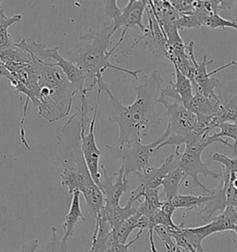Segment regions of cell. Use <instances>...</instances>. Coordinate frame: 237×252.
Wrapping results in <instances>:
<instances>
[{
	"label": "cell",
	"mask_w": 237,
	"mask_h": 252,
	"mask_svg": "<svg viewBox=\"0 0 237 252\" xmlns=\"http://www.w3.org/2000/svg\"><path fill=\"white\" fill-rule=\"evenodd\" d=\"M140 213H136L127 219L125 222L119 224L116 229L112 230L114 237L119 244H126L129 236L133 233V230L138 227V221L141 217Z\"/></svg>",
	"instance_id": "484cf974"
},
{
	"label": "cell",
	"mask_w": 237,
	"mask_h": 252,
	"mask_svg": "<svg viewBox=\"0 0 237 252\" xmlns=\"http://www.w3.org/2000/svg\"><path fill=\"white\" fill-rule=\"evenodd\" d=\"M172 239H174L176 247L181 252H190L191 250H194L196 252H204L202 241L205 237L194 233L189 227H185V222L179 224V229L173 230Z\"/></svg>",
	"instance_id": "ac0fdd59"
},
{
	"label": "cell",
	"mask_w": 237,
	"mask_h": 252,
	"mask_svg": "<svg viewBox=\"0 0 237 252\" xmlns=\"http://www.w3.org/2000/svg\"><path fill=\"white\" fill-rule=\"evenodd\" d=\"M6 78L9 82L12 80L13 76L10 73V71L7 69V67L0 61V78Z\"/></svg>",
	"instance_id": "74e56055"
},
{
	"label": "cell",
	"mask_w": 237,
	"mask_h": 252,
	"mask_svg": "<svg viewBox=\"0 0 237 252\" xmlns=\"http://www.w3.org/2000/svg\"><path fill=\"white\" fill-rule=\"evenodd\" d=\"M190 252H195V251H194V250H191V251H190Z\"/></svg>",
	"instance_id": "ee69618b"
},
{
	"label": "cell",
	"mask_w": 237,
	"mask_h": 252,
	"mask_svg": "<svg viewBox=\"0 0 237 252\" xmlns=\"http://www.w3.org/2000/svg\"><path fill=\"white\" fill-rule=\"evenodd\" d=\"M173 230L177 229H172V228L166 227V226H163V225H157L154 228V232H156L157 235L160 237V239L162 240L163 244L165 246L167 252L170 250V248L176 246L175 243L173 242V239H172Z\"/></svg>",
	"instance_id": "f546056e"
},
{
	"label": "cell",
	"mask_w": 237,
	"mask_h": 252,
	"mask_svg": "<svg viewBox=\"0 0 237 252\" xmlns=\"http://www.w3.org/2000/svg\"><path fill=\"white\" fill-rule=\"evenodd\" d=\"M143 233L142 230H139L138 234L135 238H133V240H131L130 242L126 243V244H119L117 242V240L115 242H113L111 247L109 248V251L108 252H131L129 251V248L131 245H133V243H135L139 238H140L141 234Z\"/></svg>",
	"instance_id": "836d02e7"
},
{
	"label": "cell",
	"mask_w": 237,
	"mask_h": 252,
	"mask_svg": "<svg viewBox=\"0 0 237 252\" xmlns=\"http://www.w3.org/2000/svg\"><path fill=\"white\" fill-rule=\"evenodd\" d=\"M135 201L132 197L129 198L125 205L123 207L117 206V207L108 208L104 206L102 213H103L106 219L110 222L112 230L116 229L119 224L125 222L131 216L137 213V208L134 207L133 204Z\"/></svg>",
	"instance_id": "44dd1931"
},
{
	"label": "cell",
	"mask_w": 237,
	"mask_h": 252,
	"mask_svg": "<svg viewBox=\"0 0 237 252\" xmlns=\"http://www.w3.org/2000/svg\"><path fill=\"white\" fill-rule=\"evenodd\" d=\"M234 123H235V124H237V118H236V119H235V121H234Z\"/></svg>",
	"instance_id": "7bdbcfd3"
},
{
	"label": "cell",
	"mask_w": 237,
	"mask_h": 252,
	"mask_svg": "<svg viewBox=\"0 0 237 252\" xmlns=\"http://www.w3.org/2000/svg\"><path fill=\"white\" fill-rule=\"evenodd\" d=\"M38 246H39V240L32 239V240H30L29 242L22 245L19 250L11 252H36Z\"/></svg>",
	"instance_id": "d590c367"
},
{
	"label": "cell",
	"mask_w": 237,
	"mask_h": 252,
	"mask_svg": "<svg viewBox=\"0 0 237 252\" xmlns=\"http://www.w3.org/2000/svg\"><path fill=\"white\" fill-rule=\"evenodd\" d=\"M167 252H181V250L176 247V246H174V247H172V248H170V250L168 251Z\"/></svg>",
	"instance_id": "f35d334b"
},
{
	"label": "cell",
	"mask_w": 237,
	"mask_h": 252,
	"mask_svg": "<svg viewBox=\"0 0 237 252\" xmlns=\"http://www.w3.org/2000/svg\"><path fill=\"white\" fill-rule=\"evenodd\" d=\"M103 92L109 96V99L106 102V113L108 119L110 122L117 124L118 126V143L116 146L122 149L126 145L133 143V141L141 140L140 135L133 123L129 106L122 104L112 94L108 85L104 87Z\"/></svg>",
	"instance_id": "30bf717a"
},
{
	"label": "cell",
	"mask_w": 237,
	"mask_h": 252,
	"mask_svg": "<svg viewBox=\"0 0 237 252\" xmlns=\"http://www.w3.org/2000/svg\"><path fill=\"white\" fill-rule=\"evenodd\" d=\"M180 157L181 154L179 149H175L174 154L168 156L159 167L152 166L148 172L136 176V182L138 184L137 187L144 189H158L161 186L163 178L168 175L169 172L177 167Z\"/></svg>",
	"instance_id": "5bb4252c"
},
{
	"label": "cell",
	"mask_w": 237,
	"mask_h": 252,
	"mask_svg": "<svg viewBox=\"0 0 237 252\" xmlns=\"http://www.w3.org/2000/svg\"><path fill=\"white\" fill-rule=\"evenodd\" d=\"M80 196H81V193L79 191H76L73 194V200L71 203V207H70V210L64 219L63 230H64V237H66V238L74 236L75 226L80 220L85 223L87 222L86 218L84 217V215L81 212Z\"/></svg>",
	"instance_id": "7402d4cb"
},
{
	"label": "cell",
	"mask_w": 237,
	"mask_h": 252,
	"mask_svg": "<svg viewBox=\"0 0 237 252\" xmlns=\"http://www.w3.org/2000/svg\"><path fill=\"white\" fill-rule=\"evenodd\" d=\"M171 6L181 14H188L195 11V0H170Z\"/></svg>",
	"instance_id": "4dcf8cb0"
},
{
	"label": "cell",
	"mask_w": 237,
	"mask_h": 252,
	"mask_svg": "<svg viewBox=\"0 0 237 252\" xmlns=\"http://www.w3.org/2000/svg\"><path fill=\"white\" fill-rule=\"evenodd\" d=\"M145 12L147 13L148 20V25L147 26V30L145 32L135 40L132 47L127 48L122 54H129L133 49L136 47V45L140 43L141 41H144V44L149 49L150 53L156 57L157 59H166L168 58L167 49H168V41L163 32L162 28L160 24L156 19L153 11L151 10L150 7L148 6V0H147V7Z\"/></svg>",
	"instance_id": "8fae6325"
},
{
	"label": "cell",
	"mask_w": 237,
	"mask_h": 252,
	"mask_svg": "<svg viewBox=\"0 0 237 252\" xmlns=\"http://www.w3.org/2000/svg\"><path fill=\"white\" fill-rule=\"evenodd\" d=\"M211 199L210 195L205 196H195V195H185L177 194L172 198L171 202L173 206L178 208H184L186 211H192L196 208L200 207L201 205H205L208 200Z\"/></svg>",
	"instance_id": "d4e9b609"
},
{
	"label": "cell",
	"mask_w": 237,
	"mask_h": 252,
	"mask_svg": "<svg viewBox=\"0 0 237 252\" xmlns=\"http://www.w3.org/2000/svg\"><path fill=\"white\" fill-rule=\"evenodd\" d=\"M175 70V82H169V84L161 89L160 94L163 96L170 97L174 102L186 106L193 97V88L191 81L183 74L176 66Z\"/></svg>",
	"instance_id": "2e32d148"
},
{
	"label": "cell",
	"mask_w": 237,
	"mask_h": 252,
	"mask_svg": "<svg viewBox=\"0 0 237 252\" xmlns=\"http://www.w3.org/2000/svg\"><path fill=\"white\" fill-rule=\"evenodd\" d=\"M176 26L179 32L185 29H198L202 24L200 22L199 18L196 15L194 12L188 14H181L179 13Z\"/></svg>",
	"instance_id": "f1b7e54d"
},
{
	"label": "cell",
	"mask_w": 237,
	"mask_h": 252,
	"mask_svg": "<svg viewBox=\"0 0 237 252\" xmlns=\"http://www.w3.org/2000/svg\"><path fill=\"white\" fill-rule=\"evenodd\" d=\"M2 2H3V1H0V12H3V11H4V8H3V6H2Z\"/></svg>",
	"instance_id": "60d3db41"
},
{
	"label": "cell",
	"mask_w": 237,
	"mask_h": 252,
	"mask_svg": "<svg viewBox=\"0 0 237 252\" xmlns=\"http://www.w3.org/2000/svg\"><path fill=\"white\" fill-rule=\"evenodd\" d=\"M221 131L219 133L212 134L207 137L209 144L214 142H220L222 145L232 148L233 155H237V125L235 123H222L220 126Z\"/></svg>",
	"instance_id": "603a6c76"
},
{
	"label": "cell",
	"mask_w": 237,
	"mask_h": 252,
	"mask_svg": "<svg viewBox=\"0 0 237 252\" xmlns=\"http://www.w3.org/2000/svg\"><path fill=\"white\" fill-rule=\"evenodd\" d=\"M162 213H164L165 215H169L170 217L173 216V214L176 210V208L173 206L171 200H162V203H161V206L159 209Z\"/></svg>",
	"instance_id": "8d00e7d4"
},
{
	"label": "cell",
	"mask_w": 237,
	"mask_h": 252,
	"mask_svg": "<svg viewBox=\"0 0 237 252\" xmlns=\"http://www.w3.org/2000/svg\"><path fill=\"white\" fill-rule=\"evenodd\" d=\"M158 146V142L157 140L148 144H143L141 140H138L122 149L111 145H106V148L111 151L115 159H121L120 166L124 170V177L127 178L132 173L136 176L142 175L152 167L149 160Z\"/></svg>",
	"instance_id": "9c48e42d"
},
{
	"label": "cell",
	"mask_w": 237,
	"mask_h": 252,
	"mask_svg": "<svg viewBox=\"0 0 237 252\" xmlns=\"http://www.w3.org/2000/svg\"><path fill=\"white\" fill-rule=\"evenodd\" d=\"M212 159L215 162L222 163V166L227 168L230 172H234L237 175V158H230L225 155L215 153Z\"/></svg>",
	"instance_id": "1f68e13d"
},
{
	"label": "cell",
	"mask_w": 237,
	"mask_h": 252,
	"mask_svg": "<svg viewBox=\"0 0 237 252\" xmlns=\"http://www.w3.org/2000/svg\"><path fill=\"white\" fill-rule=\"evenodd\" d=\"M158 103L162 104L166 109L168 125L164 132L156 139L158 142V146L155 149V152L165 146H175V149L180 150L182 144L187 145L189 143L198 117L183 104L176 102L170 103L161 94Z\"/></svg>",
	"instance_id": "277c9868"
},
{
	"label": "cell",
	"mask_w": 237,
	"mask_h": 252,
	"mask_svg": "<svg viewBox=\"0 0 237 252\" xmlns=\"http://www.w3.org/2000/svg\"><path fill=\"white\" fill-rule=\"evenodd\" d=\"M102 92L97 90L96 106L92 108L89 104L86 96H81L80 107V146L81 155L86 163L87 169L92 179L99 187L101 183V174L99 172V159L101 151L96 145L95 136L96 117L99 99Z\"/></svg>",
	"instance_id": "5b68a950"
},
{
	"label": "cell",
	"mask_w": 237,
	"mask_h": 252,
	"mask_svg": "<svg viewBox=\"0 0 237 252\" xmlns=\"http://www.w3.org/2000/svg\"><path fill=\"white\" fill-rule=\"evenodd\" d=\"M185 173L177 166L168 173V175L163 178L161 186L163 187L162 194L165 196V200H172L178 194L180 186L185 180Z\"/></svg>",
	"instance_id": "cb8c5ba5"
},
{
	"label": "cell",
	"mask_w": 237,
	"mask_h": 252,
	"mask_svg": "<svg viewBox=\"0 0 237 252\" xmlns=\"http://www.w3.org/2000/svg\"><path fill=\"white\" fill-rule=\"evenodd\" d=\"M231 62H232V65H233V66H236V67H237V61H234V60H232Z\"/></svg>",
	"instance_id": "b9f144b4"
},
{
	"label": "cell",
	"mask_w": 237,
	"mask_h": 252,
	"mask_svg": "<svg viewBox=\"0 0 237 252\" xmlns=\"http://www.w3.org/2000/svg\"><path fill=\"white\" fill-rule=\"evenodd\" d=\"M33 55L25 47V39L13 46L0 51V61L7 67L10 73L33 62Z\"/></svg>",
	"instance_id": "e0dca14e"
},
{
	"label": "cell",
	"mask_w": 237,
	"mask_h": 252,
	"mask_svg": "<svg viewBox=\"0 0 237 252\" xmlns=\"http://www.w3.org/2000/svg\"><path fill=\"white\" fill-rule=\"evenodd\" d=\"M25 47L37 60L41 61L54 60L53 64L63 71L68 81L73 84L77 93L81 96H86L89 91L88 88L84 87V84L87 80H90V76L86 71L74 65L73 62L64 59L59 54L58 46L49 48L44 44H40L37 42L29 44L25 40Z\"/></svg>",
	"instance_id": "ba28073f"
},
{
	"label": "cell",
	"mask_w": 237,
	"mask_h": 252,
	"mask_svg": "<svg viewBox=\"0 0 237 252\" xmlns=\"http://www.w3.org/2000/svg\"><path fill=\"white\" fill-rule=\"evenodd\" d=\"M22 20V15H17L7 17L5 14V11L0 12V33H4L8 32V28L17 23H21Z\"/></svg>",
	"instance_id": "d6a6232c"
},
{
	"label": "cell",
	"mask_w": 237,
	"mask_h": 252,
	"mask_svg": "<svg viewBox=\"0 0 237 252\" xmlns=\"http://www.w3.org/2000/svg\"><path fill=\"white\" fill-rule=\"evenodd\" d=\"M14 43L12 41V38L10 36L9 32L0 33V51L5 50L11 46H13Z\"/></svg>",
	"instance_id": "e575fe53"
},
{
	"label": "cell",
	"mask_w": 237,
	"mask_h": 252,
	"mask_svg": "<svg viewBox=\"0 0 237 252\" xmlns=\"http://www.w3.org/2000/svg\"><path fill=\"white\" fill-rule=\"evenodd\" d=\"M208 136L209 135L202 138L193 145L185 146V152L181 154L178 164V166L185 173V177H189L192 180L191 183L185 185V187L188 188V186H191L192 188H199L207 194H209L210 189L200 181L198 176L203 175L204 177L220 180L222 178V173L215 172L209 168V161L203 162L201 159L202 153L210 145L207 141Z\"/></svg>",
	"instance_id": "52a82bcc"
},
{
	"label": "cell",
	"mask_w": 237,
	"mask_h": 252,
	"mask_svg": "<svg viewBox=\"0 0 237 252\" xmlns=\"http://www.w3.org/2000/svg\"><path fill=\"white\" fill-rule=\"evenodd\" d=\"M202 26H207L210 29H222L224 30L226 28H233V22L223 19L219 14H210L206 16L200 20Z\"/></svg>",
	"instance_id": "83f0119b"
},
{
	"label": "cell",
	"mask_w": 237,
	"mask_h": 252,
	"mask_svg": "<svg viewBox=\"0 0 237 252\" xmlns=\"http://www.w3.org/2000/svg\"><path fill=\"white\" fill-rule=\"evenodd\" d=\"M39 252H69L68 238L63 237L61 239H59L57 227L52 226L51 237L44 249Z\"/></svg>",
	"instance_id": "4316f807"
},
{
	"label": "cell",
	"mask_w": 237,
	"mask_h": 252,
	"mask_svg": "<svg viewBox=\"0 0 237 252\" xmlns=\"http://www.w3.org/2000/svg\"><path fill=\"white\" fill-rule=\"evenodd\" d=\"M112 26L110 25L100 32L89 30L79 38V43L67 54V60L74 65L86 71L90 76L92 83L88 87L89 92L96 86L97 81L103 78V73L107 68H112L132 76L138 82L139 74L143 70H130L128 68L118 67L111 62V57L116 50L111 44Z\"/></svg>",
	"instance_id": "6da1fadb"
},
{
	"label": "cell",
	"mask_w": 237,
	"mask_h": 252,
	"mask_svg": "<svg viewBox=\"0 0 237 252\" xmlns=\"http://www.w3.org/2000/svg\"><path fill=\"white\" fill-rule=\"evenodd\" d=\"M101 168L103 170L104 178L101 179L99 189L103 193L105 206L108 208L119 206L121 196L129 190V180L124 177V170L120 166L118 172L113 174V176L116 177L115 182H113V178L109 176L103 164L101 165Z\"/></svg>",
	"instance_id": "4fadbf2b"
},
{
	"label": "cell",
	"mask_w": 237,
	"mask_h": 252,
	"mask_svg": "<svg viewBox=\"0 0 237 252\" xmlns=\"http://www.w3.org/2000/svg\"><path fill=\"white\" fill-rule=\"evenodd\" d=\"M194 66H195V77L191 83H192L193 94L200 93L205 95L211 98H218L216 94V90L221 85V82L213 78L212 76L224 70L225 68L233 66L232 62L223 65L222 67H218L211 72H207V66L214 62L213 60H207V56L203 57V60L198 63L196 58L193 59Z\"/></svg>",
	"instance_id": "7c38bea8"
},
{
	"label": "cell",
	"mask_w": 237,
	"mask_h": 252,
	"mask_svg": "<svg viewBox=\"0 0 237 252\" xmlns=\"http://www.w3.org/2000/svg\"><path fill=\"white\" fill-rule=\"evenodd\" d=\"M146 7L147 1L144 0H130L125 7L122 8H118L116 0L105 1V15L113 21V23L111 24V32L114 34L118 29L123 28L119 40L115 45L116 48L121 45L129 29L137 27L140 29L142 33L147 30V26L142 23Z\"/></svg>",
	"instance_id": "8992f818"
},
{
	"label": "cell",
	"mask_w": 237,
	"mask_h": 252,
	"mask_svg": "<svg viewBox=\"0 0 237 252\" xmlns=\"http://www.w3.org/2000/svg\"><path fill=\"white\" fill-rule=\"evenodd\" d=\"M233 22V28L234 29H236V30L237 31V20L236 19V20H233L232 21Z\"/></svg>",
	"instance_id": "ab89813d"
},
{
	"label": "cell",
	"mask_w": 237,
	"mask_h": 252,
	"mask_svg": "<svg viewBox=\"0 0 237 252\" xmlns=\"http://www.w3.org/2000/svg\"><path fill=\"white\" fill-rule=\"evenodd\" d=\"M39 74L38 115L53 123L70 115L74 98L78 93L59 67L50 61H41L34 56Z\"/></svg>",
	"instance_id": "7a4b0ae2"
},
{
	"label": "cell",
	"mask_w": 237,
	"mask_h": 252,
	"mask_svg": "<svg viewBox=\"0 0 237 252\" xmlns=\"http://www.w3.org/2000/svg\"><path fill=\"white\" fill-rule=\"evenodd\" d=\"M237 224V214L236 209L232 206H227L221 215L209 220V222L206 224L198 227H189V229L206 238L216 233L229 230L234 231Z\"/></svg>",
	"instance_id": "9a60e30c"
},
{
	"label": "cell",
	"mask_w": 237,
	"mask_h": 252,
	"mask_svg": "<svg viewBox=\"0 0 237 252\" xmlns=\"http://www.w3.org/2000/svg\"><path fill=\"white\" fill-rule=\"evenodd\" d=\"M226 189L227 186L221 179L219 186L214 189H210L208 195L211 196V199L207 201L205 204V208L200 211L198 215L204 220H209L215 213H222L226 208Z\"/></svg>",
	"instance_id": "d6986e66"
},
{
	"label": "cell",
	"mask_w": 237,
	"mask_h": 252,
	"mask_svg": "<svg viewBox=\"0 0 237 252\" xmlns=\"http://www.w3.org/2000/svg\"><path fill=\"white\" fill-rule=\"evenodd\" d=\"M163 83L162 77L157 69L139 78L137 82L136 98L128 106L141 139L148 135L152 125L161 124V119L156 111V104L160 96Z\"/></svg>",
	"instance_id": "3957f363"
},
{
	"label": "cell",
	"mask_w": 237,
	"mask_h": 252,
	"mask_svg": "<svg viewBox=\"0 0 237 252\" xmlns=\"http://www.w3.org/2000/svg\"><path fill=\"white\" fill-rule=\"evenodd\" d=\"M220 104L219 98H211L200 93H195L185 107L196 115L212 116L218 111Z\"/></svg>",
	"instance_id": "ffe728a7"
}]
</instances>
